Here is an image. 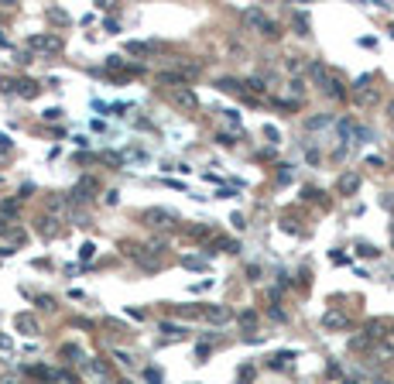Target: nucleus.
<instances>
[{"instance_id":"nucleus-42","label":"nucleus","mask_w":394,"mask_h":384,"mask_svg":"<svg viewBox=\"0 0 394 384\" xmlns=\"http://www.w3.org/2000/svg\"><path fill=\"white\" fill-rule=\"evenodd\" d=\"M113 357H117V360H120V364H127V367L134 364V357H130V353H124V350H117V353H113Z\"/></svg>"},{"instance_id":"nucleus-38","label":"nucleus","mask_w":394,"mask_h":384,"mask_svg":"<svg viewBox=\"0 0 394 384\" xmlns=\"http://www.w3.org/2000/svg\"><path fill=\"white\" fill-rule=\"evenodd\" d=\"M144 377H147L151 384H161V371H158V367H147V371H144Z\"/></svg>"},{"instance_id":"nucleus-55","label":"nucleus","mask_w":394,"mask_h":384,"mask_svg":"<svg viewBox=\"0 0 394 384\" xmlns=\"http://www.w3.org/2000/svg\"><path fill=\"white\" fill-rule=\"evenodd\" d=\"M117 384H130V381H117Z\"/></svg>"},{"instance_id":"nucleus-33","label":"nucleus","mask_w":394,"mask_h":384,"mask_svg":"<svg viewBox=\"0 0 394 384\" xmlns=\"http://www.w3.org/2000/svg\"><path fill=\"white\" fill-rule=\"evenodd\" d=\"M357 250H360V258H377V254H381L374 244H357Z\"/></svg>"},{"instance_id":"nucleus-45","label":"nucleus","mask_w":394,"mask_h":384,"mask_svg":"<svg viewBox=\"0 0 394 384\" xmlns=\"http://www.w3.org/2000/svg\"><path fill=\"white\" fill-rule=\"evenodd\" d=\"M367 165H370V168H384V158H381V155H370V158H367Z\"/></svg>"},{"instance_id":"nucleus-12","label":"nucleus","mask_w":394,"mask_h":384,"mask_svg":"<svg viewBox=\"0 0 394 384\" xmlns=\"http://www.w3.org/2000/svg\"><path fill=\"white\" fill-rule=\"evenodd\" d=\"M322 326L326 329H346V316H343V312H326V316H322Z\"/></svg>"},{"instance_id":"nucleus-47","label":"nucleus","mask_w":394,"mask_h":384,"mask_svg":"<svg viewBox=\"0 0 394 384\" xmlns=\"http://www.w3.org/2000/svg\"><path fill=\"white\" fill-rule=\"evenodd\" d=\"M329 261H333V264H346V258H343L339 250H333V254H329Z\"/></svg>"},{"instance_id":"nucleus-22","label":"nucleus","mask_w":394,"mask_h":384,"mask_svg":"<svg viewBox=\"0 0 394 384\" xmlns=\"http://www.w3.org/2000/svg\"><path fill=\"white\" fill-rule=\"evenodd\" d=\"M329 124H333V120H329L326 113H319V117H309V120H305L309 131H322V127H329Z\"/></svg>"},{"instance_id":"nucleus-50","label":"nucleus","mask_w":394,"mask_h":384,"mask_svg":"<svg viewBox=\"0 0 394 384\" xmlns=\"http://www.w3.org/2000/svg\"><path fill=\"white\" fill-rule=\"evenodd\" d=\"M0 350H11V339L7 336H0Z\"/></svg>"},{"instance_id":"nucleus-34","label":"nucleus","mask_w":394,"mask_h":384,"mask_svg":"<svg viewBox=\"0 0 394 384\" xmlns=\"http://www.w3.org/2000/svg\"><path fill=\"white\" fill-rule=\"evenodd\" d=\"M48 17H52L55 24H65V21H69V14H65V11H58V7H48Z\"/></svg>"},{"instance_id":"nucleus-2","label":"nucleus","mask_w":394,"mask_h":384,"mask_svg":"<svg viewBox=\"0 0 394 384\" xmlns=\"http://www.w3.org/2000/svg\"><path fill=\"white\" fill-rule=\"evenodd\" d=\"M244 24H247V28H254L257 34H264V38H271V41H274V38H281V28L271 21V17L260 11V7H247V11H244Z\"/></svg>"},{"instance_id":"nucleus-8","label":"nucleus","mask_w":394,"mask_h":384,"mask_svg":"<svg viewBox=\"0 0 394 384\" xmlns=\"http://www.w3.org/2000/svg\"><path fill=\"white\" fill-rule=\"evenodd\" d=\"M206 316V323H213V326H223V323H230L233 319V312L226 309V305H206V309H199Z\"/></svg>"},{"instance_id":"nucleus-30","label":"nucleus","mask_w":394,"mask_h":384,"mask_svg":"<svg viewBox=\"0 0 394 384\" xmlns=\"http://www.w3.org/2000/svg\"><path fill=\"white\" fill-rule=\"evenodd\" d=\"M182 264L192 268V271H203V268H206V258H182Z\"/></svg>"},{"instance_id":"nucleus-3","label":"nucleus","mask_w":394,"mask_h":384,"mask_svg":"<svg viewBox=\"0 0 394 384\" xmlns=\"http://www.w3.org/2000/svg\"><path fill=\"white\" fill-rule=\"evenodd\" d=\"M28 52L58 55V52H62V38H58V34H31V38H28Z\"/></svg>"},{"instance_id":"nucleus-51","label":"nucleus","mask_w":394,"mask_h":384,"mask_svg":"<svg viewBox=\"0 0 394 384\" xmlns=\"http://www.w3.org/2000/svg\"><path fill=\"white\" fill-rule=\"evenodd\" d=\"M0 233H7V220L4 216H0Z\"/></svg>"},{"instance_id":"nucleus-18","label":"nucleus","mask_w":394,"mask_h":384,"mask_svg":"<svg viewBox=\"0 0 394 384\" xmlns=\"http://www.w3.org/2000/svg\"><path fill=\"white\" fill-rule=\"evenodd\" d=\"M236 323H240L244 329H254V326H257V312H254V309H244V312L236 316Z\"/></svg>"},{"instance_id":"nucleus-39","label":"nucleus","mask_w":394,"mask_h":384,"mask_svg":"<svg viewBox=\"0 0 394 384\" xmlns=\"http://www.w3.org/2000/svg\"><path fill=\"white\" fill-rule=\"evenodd\" d=\"M38 305H41V309H55V298H52V295H38Z\"/></svg>"},{"instance_id":"nucleus-31","label":"nucleus","mask_w":394,"mask_h":384,"mask_svg":"<svg viewBox=\"0 0 394 384\" xmlns=\"http://www.w3.org/2000/svg\"><path fill=\"white\" fill-rule=\"evenodd\" d=\"M353 137L357 141H374V131L370 127H353Z\"/></svg>"},{"instance_id":"nucleus-23","label":"nucleus","mask_w":394,"mask_h":384,"mask_svg":"<svg viewBox=\"0 0 394 384\" xmlns=\"http://www.w3.org/2000/svg\"><path fill=\"white\" fill-rule=\"evenodd\" d=\"M284 69H288V72H292V76H298V72H302V69H305L302 55H288V58H284Z\"/></svg>"},{"instance_id":"nucleus-7","label":"nucleus","mask_w":394,"mask_h":384,"mask_svg":"<svg viewBox=\"0 0 394 384\" xmlns=\"http://www.w3.org/2000/svg\"><path fill=\"white\" fill-rule=\"evenodd\" d=\"M367 82H370V76H363V79H357V86H353V100L360 103V106H370L374 100H377V90H370V86H367Z\"/></svg>"},{"instance_id":"nucleus-10","label":"nucleus","mask_w":394,"mask_h":384,"mask_svg":"<svg viewBox=\"0 0 394 384\" xmlns=\"http://www.w3.org/2000/svg\"><path fill=\"white\" fill-rule=\"evenodd\" d=\"M292 28L298 38H309V14L305 11H292Z\"/></svg>"},{"instance_id":"nucleus-44","label":"nucleus","mask_w":394,"mask_h":384,"mask_svg":"<svg viewBox=\"0 0 394 384\" xmlns=\"http://www.w3.org/2000/svg\"><path fill=\"white\" fill-rule=\"evenodd\" d=\"M120 66H124V58H120V55H110V58H106V69H120Z\"/></svg>"},{"instance_id":"nucleus-13","label":"nucleus","mask_w":394,"mask_h":384,"mask_svg":"<svg viewBox=\"0 0 394 384\" xmlns=\"http://www.w3.org/2000/svg\"><path fill=\"white\" fill-rule=\"evenodd\" d=\"M14 326L21 329V333H31V336L38 333V323H34V316H28V312H21V316L14 319Z\"/></svg>"},{"instance_id":"nucleus-53","label":"nucleus","mask_w":394,"mask_h":384,"mask_svg":"<svg viewBox=\"0 0 394 384\" xmlns=\"http://www.w3.org/2000/svg\"><path fill=\"white\" fill-rule=\"evenodd\" d=\"M0 45H7V38H4V34H0Z\"/></svg>"},{"instance_id":"nucleus-28","label":"nucleus","mask_w":394,"mask_h":384,"mask_svg":"<svg viewBox=\"0 0 394 384\" xmlns=\"http://www.w3.org/2000/svg\"><path fill=\"white\" fill-rule=\"evenodd\" d=\"M370 339H381L384 336V323H367V329H363Z\"/></svg>"},{"instance_id":"nucleus-5","label":"nucleus","mask_w":394,"mask_h":384,"mask_svg":"<svg viewBox=\"0 0 394 384\" xmlns=\"http://www.w3.org/2000/svg\"><path fill=\"white\" fill-rule=\"evenodd\" d=\"M144 220H147V226H155V230H171V226L179 223V216L171 213V209H147Z\"/></svg>"},{"instance_id":"nucleus-19","label":"nucleus","mask_w":394,"mask_h":384,"mask_svg":"<svg viewBox=\"0 0 394 384\" xmlns=\"http://www.w3.org/2000/svg\"><path fill=\"white\" fill-rule=\"evenodd\" d=\"M14 90L21 93V96H28V100H31V96H38V82L24 79V82H14Z\"/></svg>"},{"instance_id":"nucleus-6","label":"nucleus","mask_w":394,"mask_h":384,"mask_svg":"<svg viewBox=\"0 0 394 384\" xmlns=\"http://www.w3.org/2000/svg\"><path fill=\"white\" fill-rule=\"evenodd\" d=\"M171 100L179 103L182 110H199V96L192 93L189 82H185V86H175V90H171Z\"/></svg>"},{"instance_id":"nucleus-21","label":"nucleus","mask_w":394,"mask_h":384,"mask_svg":"<svg viewBox=\"0 0 394 384\" xmlns=\"http://www.w3.org/2000/svg\"><path fill=\"white\" fill-rule=\"evenodd\" d=\"M161 333L168 339H182L185 336V326H175V323H161Z\"/></svg>"},{"instance_id":"nucleus-40","label":"nucleus","mask_w":394,"mask_h":384,"mask_svg":"<svg viewBox=\"0 0 394 384\" xmlns=\"http://www.w3.org/2000/svg\"><path fill=\"white\" fill-rule=\"evenodd\" d=\"M216 141H220L223 147H233V144H236V141H233V134H216Z\"/></svg>"},{"instance_id":"nucleus-27","label":"nucleus","mask_w":394,"mask_h":384,"mask_svg":"<svg viewBox=\"0 0 394 384\" xmlns=\"http://www.w3.org/2000/svg\"><path fill=\"white\" fill-rule=\"evenodd\" d=\"M288 96H292L295 103H298V100L305 96V90H302V82H298V79H292V82H288Z\"/></svg>"},{"instance_id":"nucleus-32","label":"nucleus","mask_w":394,"mask_h":384,"mask_svg":"<svg viewBox=\"0 0 394 384\" xmlns=\"http://www.w3.org/2000/svg\"><path fill=\"white\" fill-rule=\"evenodd\" d=\"M79 258L93 261V258H96V244H82V247H79Z\"/></svg>"},{"instance_id":"nucleus-25","label":"nucleus","mask_w":394,"mask_h":384,"mask_svg":"<svg viewBox=\"0 0 394 384\" xmlns=\"http://www.w3.org/2000/svg\"><path fill=\"white\" fill-rule=\"evenodd\" d=\"M370 343H374V339L367 336V333H360V336H353V339H349V350H367Z\"/></svg>"},{"instance_id":"nucleus-52","label":"nucleus","mask_w":394,"mask_h":384,"mask_svg":"<svg viewBox=\"0 0 394 384\" xmlns=\"http://www.w3.org/2000/svg\"><path fill=\"white\" fill-rule=\"evenodd\" d=\"M387 113H391V117H394V100H391V103H387Z\"/></svg>"},{"instance_id":"nucleus-15","label":"nucleus","mask_w":394,"mask_h":384,"mask_svg":"<svg viewBox=\"0 0 394 384\" xmlns=\"http://www.w3.org/2000/svg\"><path fill=\"white\" fill-rule=\"evenodd\" d=\"M58 220H55V216H41V223H38V233H41V237H55V233H58Z\"/></svg>"},{"instance_id":"nucleus-36","label":"nucleus","mask_w":394,"mask_h":384,"mask_svg":"<svg viewBox=\"0 0 394 384\" xmlns=\"http://www.w3.org/2000/svg\"><path fill=\"white\" fill-rule=\"evenodd\" d=\"M90 371H93V374H100V377H106V374H110L103 360H90Z\"/></svg>"},{"instance_id":"nucleus-11","label":"nucleus","mask_w":394,"mask_h":384,"mask_svg":"<svg viewBox=\"0 0 394 384\" xmlns=\"http://www.w3.org/2000/svg\"><path fill=\"white\" fill-rule=\"evenodd\" d=\"M288 182H295V165H278V172H274V185H288Z\"/></svg>"},{"instance_id":"nucleus-14","label":"nucleus","mask_w":394,"mask_h":384,"mask_svg":"<svg viewBox=\"0 0 394 384\" xmlns=\"http://www.w3.org/2000/svg\"><path fill=\"white\" fill-rule=\"evenodd\" d=\"M62 357H69V364H86V353L79 350L76 343H65V347H62Z\"/></svg>"},{"instance_id":"nucleus-56","label":"nucleus","mask_w":394,"mask_h":384,"mask_svg":"<svg viewBox=\"0 0 394 384\" xmlns=\"http://www.w3.org/2000/svg\"><path fill=\"white\" fill-rule=\"evenodd\" d=\"M381 384H394V381H381Z\"/></svg>"},{"instance_id":"nucleus-48","label":"nucleus","mask_w":394,"mask_h":384,"mask_svg":"<svg viewBox=\"0 0 394 384\" xmlns=\"http://www.w3.org/2000/svg\"><path fill=\"white\" fill-rule=\"evenodd\" d=\"M247 278H254V282L260 278V268H257V264H250V268H247Z\"/></svg>"},{"instance_id":"nucleus-16","label":"nucleus","mask_w":394,"mask_h":384,"mask_svg":"<svg viewBox=\"0 0 394 384\" xmlns=\"http://www.w3.org/2000/svg\"><path fill=\"white\" fill-rule=\"evenodd\" d=\"M244 90H250L254 96H264V93H268V82L260 79V76H250V79L244 82Z\"/></svg>"},{"instance_id":"nucleus-46","label":"nucleus","mask_w":394,"mask_h":384,"mask_svg":"<svg viewBox=\"0 0 394 384\" xmlns=\"http://www.w3.org/2000/svg\"><path fill=\"white\" fill-rule=\"evenodd\" d=\"M58 117H62V110H58V106H52V110H45V120H58Z\"/></svg>"},{"instance_id":"nucleus-1","label":"nucleus","mask_w":394,"mask_h":384,"mask_svg":"<svg viewBox=\"0 0 394 384\" xmlns=\"http://www.w3.org/2000/svg\"><path fill=\"white\" fill-rule=\"evenodd\" d=\"M309 72H312L315 86L326 93V96H333V100H346V82L339 79V76H336L329 66H322V62H312V66H309Z\"/></svg>"},{"instance_id":"nucleus-49","label":"nucleus","mask_w":394,"mask_h":384,"mask_svg":"<svg viewBox=\"0 0 394 384\" xmlns=\"http://www.w3.org/2000/svg\"><path fill=\"white\" fill-rule=\"evenodd\" d=\"M381 203H384V209H394V196H384Z\"/></svg>"},{"instance_id":"nucleus-43","label":"nucleus","mask_w":394,"mask_h":384,"mask_svg":"<svg viewBox=\"0 0 394 384\" xmlns=\"http://www.w3.org/2000/svg\"><path fill=\"white\" fill-rule=\"evenodd\" d=\"M230 223H233L236 230H244V226H247V220H244V216H240V213H233V216H230Z\"/></svg>"},{"instance_id":"nucleus-17","label":"nucleus","mask_w":394,"mask_h":384,"mask_svg":"<svg viewBox=\"0 0 394 384\" xmlns=\"http://www.w3.org/2000/svg\"><path fill=\"white\" fill-rule=\"evenodd\" d=\"M254 377H257V367H254V364H244L240 374H236V384H254Z\"/></svg>"},{"instance_id":"nucleus-54","label":"nucleus","mask_w":394,"mask_h":384,"mask_svg":"<svg viewBox=\"0 0 394 384\" xmlns=\"http://www.w3.org/2000/svg\"><path fill=\"white\" fill-rule=\"evenodd\" d=\"M391 244H394V223H391Z\"/></svg>"},{"instance_id":"nucleus-41","label":"nucleus","mask_w":394,"mask_h":384,"mask_svg":"<svg viewBox=\"0 0 394 384\" xmlns=\"http://www.w3.org/2000/svg\"><path fill=\"white\" fill-rule=\"evenodd\" d=\"M268 316H271V319H278V323H284V312L278 309V305H271V309H268Z\"/></svg>"},{"instance_id":"nucleus-29","label":"nucleus","mask_w":394,"mask_h":384,"mask_svg":"<svg viewBox=\"0 0 394 384\" xmlns=\"http://www.w3.org/2000/svg\"><path fill=\"white\" fill-rule=\"evenodd\" d=\"M288 360H295V353H278V357L271 360V367H274V371H281V367H288Z\"/></svg>"},{"instance_id":"nucleus-4","label":"nucleus","mask_w":394,"mask_h":384,"mask_svg":"<svg viewBox=\"0 0 394 384\" xmlns=\"http://www.w3.org/2000/svg\"><path fill=\"white\" fill-rule=\"evenodd\" d=\"M96 192H100V182L93 179V175H86V179L76 182V189H72V196H69V199H72V203H90Z\"/></svg>"},{"instance_id":"nucleus-20","label":"nucleus","mask_w":394,"mask_h":384,"mask_svg":"<svg viewBox=\"0 0 394 384\" xmlns=\"http://www.w3.org/2000/svg\"><path fill=\"white\" fill-rule=\"evenodd\" d=\"M127 55H137V58H144L147 52H151V45H144V41H127Z\"/></svg>"},{"instance_id":"nucleus-24","label":"nucleus","mask_w":394,"mask_h":384,"mask_svg":"<svg viewBox=\"0 0 394 384\" xmlns=\"http://www.w3.org/2000/svg\"><path fill=\"white\" fill-rule=\"evenodd\" d=\"M264 137H268V144H271V147L281 144V131H278L274 124H264Z\"/></svg>"},{"instance_id":"nucleus-35","label":"nucleus","mask_w":394,"mask_h":384,"mask_svg":"<svg viewBox=\"0 0 394 384\" xmlns=\"http://www.w3.org/2000/svg\"><path fill=\"white\" fill-rule=\"evenodd\" d=\"M305 199H309V203H322V206H326V199H322V192H319V189H312V185L305 189Z\"/></svg>"},{"instance_id":"nucleus-26","label":"nucleus","mask_w":394,"mask_h":384,"mask_svg":"<svg viewBox=\"0 0 394 384\" xmlns=\"http://www.w3.org/2000/svg\"><path fill=\"white\" fill-rule=\"evenodd\" d=\"M220 90H223V93H236V96H240V93H244V82H236V79H220Z\"/></svg>"},{"instance_id":"nucleus-9","label":"nucleus","mask_w":394,"mask_h":384,"mask_svg":"<svg viewBox=\"0 0 394 384\" xmlns=\"http://www.w3.org/2000/svg\"><path fill=\"white\" fill-rule=\"evenodd\" d=\"M357 189H360V175H357V172H346V175H339V192H343V196H353Z\"/></svg>"},{"instance_id":"nucleus-37","label":"nucleus","mask_w":394,"mask_h":384,"mask_svg":"<svg viewBox=\"0 0 394 384\" xmlns=\"http://www.w3.org/2000/svg\"><path fill=\"white\" fill-rule=\"evenodd\" d=\"M281 230H284V233H298V223H295L292 216H284V220H281Z\"/></svg>"}]
</instances>
